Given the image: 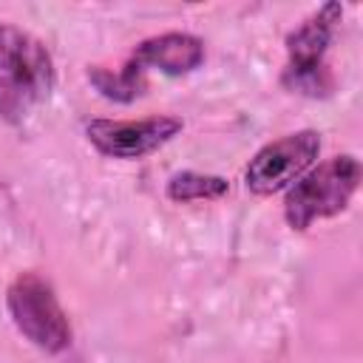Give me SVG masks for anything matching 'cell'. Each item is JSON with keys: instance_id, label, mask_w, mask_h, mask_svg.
<instances>
[{"instance_id": "5b68a950", "label": "cell", "mask_w": 363, "mask_h": 363, "mask_svg": "<svg viewBox=\"0 0 363 363\" xmlns=\"http://www.w3.org/2000/svg\"><path fill=\"white\" fill-rule=\"evenodd\" d=\"M320 136L315 130H295L264 145L247 164L244 182L255 196H272L292 187L318 159Z\"/></svg>"}, {"instance_id": "9c48e42d", "label": "cell", "mask_w": 363, "mask_h": 363, "mask_svg": "<svg viewBox=\"0 0 363 363\" xmlns=\"http://www.w3.org/2000/svg\"><path fill=\"white\" fill-rule=\"evenodd\" d=\"M230 190L227 179L210 176V173H196V170H182L170 176L167 182V196L173 201H204V199H221Z\"/></svg>"}, {"instance_id": "6da1fadb", "label": "cell", "mask_w": 363, "mask_h": 363, "mask_svg": "<svg viewBox=\"0 0 363 363\" xmlns=\"http://www.w3.org/2000/svg\"><path fill=\"white\" fill-rule=\"evenodd\" d=\"M54 88V62L43 40L0 23V119L26 122Z\"/></svg>"}, {"instance_id": "277c9868", "label": "cell", "mask_w": 363, "mask_h": 363, "mask_svg": "<svg viewBox=\"0 0 363 363\" xmlns=\"http://www.w3.org/2000/svg\"><path fill=\"white\" fill-rule=\"evenodd\" d=\"M340 14H343V9L337 3H326L286 37L289 62L284 71V82L292 91L318 96V94L332 88L323 57H326V48L332 43L335 23H340Z\"/></svg>"}, {"instance_id": "8992f818", "label": "cell", "mask_w": 363, "mask_h": 363, "mask_svg": "<svg viewBox=\"0 0 363 363\" xmlns=\"http://www.w3.org/2000/svg\"><path fill=\"white\" fill-rule=\"evenodd\" d=\"M182 119L147 116V119H91L85 133L88 142L111 159H142L173 136H179Z\"/></svg>"}, {"instance_id": "7a4b0ae2", "label": "cell", "mask_w": 363, "mask_h": 363, "mask_svg": "<svg viewBox=\"0 0 363 363\" xmlns=\"http://www.w3.org/2000/svg\"><path fill=\"white\" fill-rule=\"evenodd\" d=\"M360 184V162L352 153L332 156L323 164L303 173L284 199V216L292 230H306L309 224L337 216L349 207Z\"/></svg>"}, {"instance_id": "3957f363", "label": "cell", "mask_w": 363, "mask_h": 363, "mask_svg": "<svg viewBox=\"0 0 363 363\" xmlns=\"http://www.w3.org/2000/svg\"><path fill=\"white\" fill-rule=\"evenodd\" d=\"M6 306L17 332L37 349L57 354L71 343L68 315L60 306L51 284L37 272H23L11 281Z\"/></svg>"}, {"instance_id": "52a82bcc", "label": "cell", "mask_w": 363, "mask_h": 363, "mask_svg": "<svg viewBox=\"0 0 363 363\" xmlns=\"http://www.w3.org/2000/svg\"><path fill=\"white\" fill-rule=\"evenodd\" d=\"M130 60L139 62L142 68H159L162 74L182 77V74H190L193 68L201 65L204 43L193 34H184V31H167V34H159V37L139 43Z\"/></svg>"}, {"instance_id": "ba28073f", "label": "cell", "mask_w": 363, "mask_h": 363, "mask_svg": "<svg viewBox=\"0 0 363 363\" xmlns=\"http://www.w3.org/2000/svg\"><path fill=\"white\" fill-rule=\"evenodd\" d=\"M91 82L99 88L102 96L116 99V102H130L145 91V68L133 60H128V65L119 74H111L105 68H94Z\"/></svg>"}]
</instances>
